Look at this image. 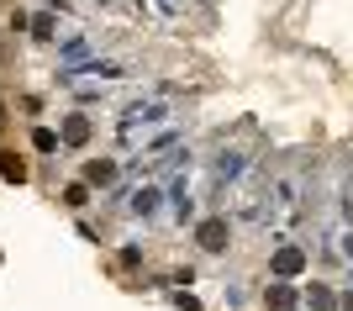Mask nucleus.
<instances>
[{
    "mask_svg": "<svg viewBox=\"0 0 353 311\" xmlns=\"http://www.w3.org/2000/svg\"><path fill=\"white\" fill-rule=\"evenodd\" d=\"M195 243H201L206 253H221L227 243H232V232H227V222H221V217H211V222L195 227Z\"/></svg>",
    "mask_w": 353,
    "mask_h": 311,
    "instance_id": "1",
    "label": "nucleus"
},
{
    "mask_svg": "<svg viewBox=\"0 0 353 311\" xmlns=\"http://www.w3.org/2000/svg\"><path fill=\"white\" fill-rule=\"evenodd\" d=\"M59 143H69V148H85L90 143V117H63V127H59Z\"/></svg>",
    "mask_w": 353,
    "mask_h": 311,
    "instance_id": "2",
    "label": "nucleus"
},
{
    "mask_svg": "<svg viewBox=\"0 0 353 311\" xmlns=\"http://www.w3.org/2000/svg\"><path fill=\"white\" fill-rule=\"evenodd\" d=\"M306 269V248H280L274 253V274H301Z\"/></svg>",
    "mask_w": 353,
    "mask_h": 311,
    "instance_id": "3",
    "label": "nucleus"
},
{
    "mask_svg": "<svg viewBox=\"0 0 353 311\" xmlns=\"http://www.w3.org/2000/svg\"><path fill=\"white\" fill-rule=\"evenodd\" d=\"M264 306L269 311H290L295 306V290H290V285H269V290H264Z\"/></svg>",
    "mask_w": 353,
    "mask_h": 311,
    "instance_id": "4",
    "label": "nucleus"
},
{
    "mask_svg": "<svg viewBox=\"0 0 353 311\" xmlns=\"http://www.w3.org/2000/svg\"><path fill=\"white\" fill-rule=\"evenodd\" d=\"M85 179H90V185H111V179H117V163H111V159L85 163Z\"/></svg>",
    "mask_w": 353,
    "mask_h": 311,
    "instance_id": "5",
    "label": "nucleus"
},
{
    "mask_svg": "<svg viewBox=\"0 0 353 311\" xmlns=\"http://www.w3.org/2000/svg\"><path fill=\"white\" fill-rule=\"evenodd\" d=\"M32 148H37V153H53V148H59V132L37 127V132H32Z\"/></svg>",
    "mask_w": 353,
    "mask_h": 311,
    "instance_id": "6",
    "label": "nucleus"
},
{
    "mask_svg": "<svg viewBox=\"0 0 353 311\" xmlns=\"http://www.w3.org/2000/svg\"><path fill=\"white\" fill-rule=\"evenodd\" d=\"M0 174H6V179H27V163L16 159V153H6V163H0Z\"/></svg>",
    "mask_w": 353,
    "mask_h": 311,
    "instance_id": "7",
    "label": "nucleus"
},
{
    "mask_svg": "<svg viewBox=\"0 0 353 311\" xmlns=\"http://www.w3.org/2000/svg\"><path fill=\"white\" fill-rule=\"evenodd\" d=\"M63 206H74V211L90 206V190H85V185H69V190H63Z\"/></svg>",
    "mask_w": 353,
    "mask_h": 311,
    "instance_id": "8",
    "label": "nucleus"
},
{
    "mask_svg": "<svg viewBox=\"0 0 353 311\" xmlns=\"http://www.w3.org/2000/svg\"><path fill=\"white\" fill-rule=\"evenodd\" d=\"M332 301H338V296H332L327 285H311V306H316V311H332Z\"/></svg>",
    "mask_w": 353,
    "mask_h": 311,
    "instance_id": "9",
    "label": "nucleus"
},
{
    "mask_svg": "<svg viewBox=\"0 0 353 311\" xmlns=\"http://www.w3.org/2000/svg\"><path fill=\"white\" fill-rule=\"evenodd\" d=\"M153 206H159V190H137L132 195V211H143V217H148Z\"/></svg>",
    "mask_w": 353,
    "mask_h": 311,
    "instance_id": "10",
    "label": "nucleus"
},
{
    "mask_svg": "<svg viewBox=\"0 0 353 311\" xmlns=\"http://www.w3.org/2000/svg\"><path fill=\"white\" fill-rule=\"evenodd\" d=\"M32 37H37V43H48V37H53V16H37V21H32Z\"/></svg>",
    "mask_w": 353,
    "mask_h": 311,
    "instance_id": "11",
    "label": "nucleus"
}]
</instances>
